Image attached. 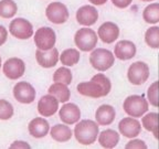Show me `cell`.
<instances>
[{"instance_id": "7a4b0ae2", "label": "cell", "mask_w": 159, "mask_h": 149, "mask_svg": "<svg viewBox=\"0 0 159 149\" xmlns=\"http://www.w3.org/2000/svg\"><path fill=\"white\" fill-rule=\"evenodd\" d=\"M89 63L98 72H105L114 65L115 55L109 50L104 47H97L91 51Z\"/></svg>"}, {"instance_id": "f1b7e54d", "label": "cell", "mask_w": 159, "mask_h": 149, "mask_svg": "<svg viewBox=\"0 0 159 149\" xmlns=\"http://www.w3.org/2000/svg\"><path fill=\"white\" fill-rule=\"evenodd\" d=\"M145 42L152 49H159V27L149 28L145 33Z\"/></svg>"}, {"instance_id": "9a60e30c", "label": "cell", "mask_w": 159, "mask_h": 149, "mask_svg": "<svg viewBox=\"0 0 159 149\" xmlns=\"http://www.w3.org/2000/svg\"><path fill=\"white\" fill-rule=\"evenodd\" d=\"M119 133L126 138H135L142 132V124L135 117H125L118 124Z\"/></svg>"}, {"instance_id": "5bb4252c", "label": "cell", "mask_w": 159, "mask_h": 149, "mask_svg": "<svg viewBox=\"0 0 159 149\" xmlns=\"http://www.w3.org/2000/svg\"><path fill=\"white\" fill-rule=\"evenodd\" d=\"M75 17L79 25L83 27H91L98 20V11L94 6L85 5L77 9Z\"/></svg>"}, {"instance_id": "8d00e7d4", "label": "cell", "mask_w": 159, "mask_h": 149, "mask_svg": "<svg viewBox=\"0 0 159 149\" xmlns=\"http://www.w3.org/2000/svg\"><path fill=\"white\" fill-rule=\"evenodd\" d=\"M89 1L94 6H102L107 2V0H89Z\"/></svg>"}, {"instance_id": "ba28073f", "label": "cell", "mask_w": 159, "mask_h": 149, "mask_svg": "<svg viewBox=\"0 0 159 149\" xmlns=\"http://www.w3.org/2000/svg\"><path fill=\"white\" fill-rule=\"evenodd\" d=\"M1 70H2V73L7 79H11V81H17L25 75V63L20 57H9L6 60L5 63H2Z\"/></svg>"}, {"instance_id": "9c48e42d", "label": "cell", "mask_w": 159, "mask_h": 149, "mask_svg": "<svg viewBox=\"0 0 159 149\" xmlns=\"http://www.w3.org/2000/svg\"><path fill=\"white\" fill-rule=\"evenodd\" d=\"M12 94L17 102L25 105L32 104L37 96V92L33 85L25 81H20L13 86Z\"/></svg>"}, {"instance_id": "d4e9b609", "label": "cell", "mask_w": 159, "mask_h": 149, "mask_svg": "<svg viewBox=\"0 0 159 149\" xmlns=\"http://www.w3.org/2000/svg\"><path fill=\"white\" fill-rule=\"evenodd\" d=\"M81 59V53L77 49H65L64 51H62V53L60 54L59 61L62 63V65L64 66H74L75 64L80 62Z\"/></svg>"}, {"instance_id": "836d02e7", "label": "cell", "mask_w": 159, "mask_h": 149, "mask_svg": "<svg viewBox=\"0 0 159 149\" xmlns=\"http://www.w3.org/2000/svg\"><path fill=\"white\" fill-rule=\"evenodd\" d=\"M10 148L11 149H30L31 146L28 144L25 140H15L13 142H11L10 145Z\"/></svg>"}, {"instance_id": "8992f818", "label": "cell", "mask_w": 159, "mask_h": 149, "mask_svg": "<svg viewBox=\"0 0 159 149\" xmlns=\"http://www.w3.org/2000/svg\"><path fill=\"white\" fill-rule=\"evenodd\" d=\"M45 17L53 25H63L69 20L70 12L64 3L53 1L48 5L45 9Z\"/></svg>"}, {"instance_id": "5b68a950", "label": "cell", "mask_w": 159, "mask_h": 149, "mask_svg": "<svg viewBox=\"0 0 159 149\" xmlns=\"http://www.w3.org/2000/svg\"><path fill=\"white\" fill-rule=\"evenodd\" d=\"M9 33L18 40H28L33 37L34 30L32 23L25 18H16L9 25Z\"/></svg>"}, {"instance_id": "30bf717a", "label": "cell", "mask_w": 159, "mask_h": 149, "mask_svg": "<svg viewBox=\"0 0 159 149\" xmlns=\"http://www.w3.org/2000/svg\"><path fill=\"white\" fill-rule=\"evenodd\" d=\"M149 66L147 63L137 61L130 64L127 71V79L133 85H142L149 77Z\"/></svg>"}, {"instance_id": "6da1fadb", "label": "cell", "mask_w": 159, "mask_h": 149, "mask_svg": "<svg viewBox=\"0 0 159 149\" xmlns=\"http://www.w3.org/2000/svg\"><path fill=\"white\" fill-rule=\"evenodd\" d=\"M98 134V124L92 119L79 120L75 125L74 130H73V135H74L77 142L84 145V146H89V145H92L93 142H96Z\"/></svg>"}, {"instance_id": "f546056e", "label": "cell", "mask_w": 159, "mask_h": 149, "mask_svg": "<svg viewBox=\"0 0 159 149\" xmlns=\"http://www.w3.org/2000/svg\"><path fill=\"white\" fill-rule=\"evenodd\" d=\"M15 114L13 105L7 99L0 98V120L11 119Z\"/></svg>"}, {"instance_id": "e575fe53", "label": "cell", "mask_w": 159, "mask_h": 149, "mask_svg": "<svg viewBox=\"0 0 159 149\" xmlns=\"http://www.w3.org/2000/svg\"><path fill=\"white\" fill-rule=\"evenodd\" d=\"M112 3L118 9H125L132 5L133 0H111Z\"/></svg>"}, {"instance_id": "7c38bea8", "label": "cell", "mask_w": 159, "mask_h": 149, "mask_svg": "<svg viewBox=\"0 0 159 149\" xmlns=\"http://www.w3.org/2000/svg\"><path fill=\"white\" fill-rule=\"evenodd\" d=\"M59 118L66 125H74L81 118V109L74 103H63L59 108Z\"/></svg>"}, {"instance_id": "52a82bcc", "label": "cell", "mask_w": 159, "mask_h": 149, "mask_svg": "<svg viewBox=\"0 0 159 149\" xmlns=\"http://www.w3.org/2000/svg\"><path fill=\"white\" fill-rule=\"evenodd\" d=\"M33 41H34L37 49H52L57 43V33L52 28L41 27L33 33Z\"/></svg>"}, {"instance_id": "44dd1931", "label": "cell", "mask_w": 159, "mask_h": 149, "mask_svg": "<svg viewBox=\"0 0 159 149\" xmlns=\"http://www.w3.org/2000/svg\"><path fill=\"white\" fill-rule=\"evenodd\" d=\"M50 136L57 142H66L73 136V130L66 124H55L50 128Z\"/></svg>"}, {"instance_id": "ab89813d", "label": "cell", "mask_w": 159, "mask_h": 149, "mask_svg": "<svg viewBox=\"0 0 159 149\" xmlns=\"http://www.w3.org/2000/svg\"><path fill=\"white\" fill-rule=\"evenodd\" d=\"M158 139H159V138H158Z\"/></svg>"}, {"instance_id": "83f0119b", "label": "cell", "mask_w": 159, "mask_h": 149, "mask_svg": "<svg viewBox=\"0 0 159 149\" xmlns=\"http://www.w3.org/2000/svg\"><path fill=\"white\" fill-rule=\"evenodd\" d=\"M73 75L71 70L67 66H61L53 74V82L62 83L65 85H70L72 83Z\"/></svg>"}, {"instance_id": "484cf974", "label": "cell", "mask_w": 159, "mask_h": 149, "mask_svg": "<svg viewBox=\"0 0 159 149\" xmlns=\"http://www.w3.org/2000/svg\"><path fill=\"white\" fill-rule=\"evenodd\" d=\"M18 12V5L13 0H0V18L12 19Z\"/></svg>"}, {"instance_id": "8fae6325", "label": "cell", "mask_w": 159, "mask_h": 149, "mask_svg": "<svg viewBox=\"0 0 159 149\" xmlns=\"http://www.w3.org/2000/svg\"><path fill=\"white\" fill-rule=\"evenodd\" d=\"M60 53L57 47H52L49 50H40L35 51V60L37 63L43 69H51L55 66L59 62Z\"/></svg>"}, {"instance_id": "603a6c76", "label": "cell", "mask_w": 159, "mask_h": 149, "mask_svg": "<svg viewBox=\"0 0 159 149\" xmlns=\"http://www.w3.org/2000/svg\"><path fill=\"white\" fill-rule=\"evenodd\" d=\"M48 93L53 95L60 103L69 102L70 97H71V91L69 89L67 85L62 84V83L53 82L52 85H50Z\"/></svg>"}, {"instance_id": "ac0fdd59", "label": "cell", "mask_w": 159, "mask_h": 149, "mask_svg": "<svg viewBox=\"0 0 159 149\" xmlns=\"http://www.w3.org/2000/svg\"><path fill=\"white\" fill-rule=\"evenodd\" d=\"M50 124L45 117L39 116L35 118L31 119L28 125V132L33 138H43L45 137L50 132Z\"/></svg>"}, {"instance_id": "cb8c5ba5", "label": "cell", "mask_w": 159, "mask_h": 149, "mask_svg": "<svg viewBox=\"0 0 159 149\" xmlns=\"http://www.w3.org/2000/svg\"><path fill=\"white\" fill-rule=\"evenodd\" d=\"M142 125L146 130L152 133L155 138H159V114L158 113H148L142 118Z\"/></svg>"}, {"instance_id": "4dcf8cb0", "label": "cell", "mask_w": 159, "mask_h": 149, "mask_svg": "<svg viewBox=\"0 0 159 149\" xmlns=\"http://www.w3.org/2000/svg\"><path fill=\"white\" fill-rule=\"evenodd\" d=\"M147 98H148V103L152 105L154 107L159 106V82L152 83L147 89Z\"/></svg>"}, {"instance_id": "4fadbf2b", "label": "cell", "mask_w": 159, "mask_h": 149, "mask_svg": "<svg viewBox=\"0 0 159 149\" xmlns=\"http://www.w3.org/2000/svg\"><path fill=\"white\" fill-rule=\"evenodd\" d=\"M38 113L42 117H51L59 111L60 102L53 95L49 94L43 95L38 102Z\"/></svg>"}, {"instance_id": "2e32d148", "label": "cell", "mask_w": 159, "mask_h": 149, "mask_svg": "<svg viewBox=\"0 0 159 149\" xmlns=\"http://www.w3.org/2000/svg\"><path fill=\"white\" fill-rule=\"evenodd\" d=\"M76 89L77 93L81 94L82 96L91 97V98H99V97L106 96L101 84L93 79H91V81H87V82L79 83Z\"/></svg>"}, {"instance_id": "d6a6232c", "label": "cell", "mask_w": 159, "mask_h": 149, "mask_svg": "<svg viewBox=\"0 0 159 149\" xmlns=\"http://www.w3.org/2000/svg\"><path fill=\"white\" fill-rule=\"evenodd\" d=\"M125 148L127 149H146L147 145L144 140L142 139H134L132 138V140H129L126 145H125Z\"/></svg>"}, {"instance_id": "d590c367", "label": "cell", "mask_w": 159, "mask_h": 149, "mask_svg": "<svg viewBox=\"0 0 159 149\" xmlns=\"http://www.w3.org/2000/svg\"><path fill=\"white\" fill-rule=\"evenodd\" d=\"M8 30L2 25H0V47H2L8 40Z\"/></svg>"}, {"instance_id": "3957f363", "label": "cell", "mask_w": 159, "mask_h": 149, "mask_svg": "<svg viewBox=\"0 0 159 149\" xmlns=\"http://www.w3.org/2000/svg\"><path fill=\"white\" fill-rule=\"evenodd\" d=\"M98 37L94 30L87 28H81L75 32L74 43L76 47L82 52H91L97 45Z\"/></svg>"}, {"instance_id": "7402d4cb", "label": "cell", "mask_w": 159, "mask_h": 149, "mask_svg": "<svg viewBox=\"0 0 159 149\" xmlns=\"http://www.w3.org/2000/svg\"><path fill=\"white\" fill-rule=\"evenodd\" d=\"M98 144L106 149H112L119 142V134L114 129H105L98 134Z\"/></svg>"}, {"instance_id": "f35d334b", "label": "cell", "mask_w": 159, "mask_h": 149, "mask_svg": "<svg viewBox=\"0 0 159 149\" xmlns=\"http://www.w3.org/2000/svg\"><path fill=\"white\" fill-rule=\"evenodd\" d=\"M144 2H150V1H155V0H142Z\"/></svg>"}, {"instance_id": "1f68e13d", "label": "cell", "mask_w": 159, "mask_h": 149, "mask_svg": "<svg viewBox=\"0 0 159 149\" xmlns=\"http://www.w3.org/2000/svg\"><path fill=\"white\" fill-rule=\"evenodd\" d=\"M92 79H95L96 82H98L99 84H101V86L103 87L105 94H106V96H107V95L109 94V92H111V89H112V83H111L108 77H107L106 75L103 74V73H97V74H95Z\"/></svg>"}, {"instance_id": "ffe728a7", "label": "cell", "mask_w": 159, "mask_h": 149, "mask_svg": "<svg viewBox=\"0 0 159 149\" xmlns=\"http://www.w3.org/2000/svg\"><path fill=\"white\" fill-rule=\"evenodd\" d=\"M116 111L112 105L103 104L95 112V122L98 126H108L115 120Z\"/></svg>"}, {"instance_id": "277c9868", "label": "cell", "mask_w": 159, "mask_h": 149, "mask_svg": "<svg viewBox=\"0 0 159 149\" xmlns=\"http://www.w3.org/2000/svg\"><path fill=\"white\" fill-rule=\"evenodd\" d=\"M148 101L143 95H130L125 98L123 108L128 116L139 118L148 111Z\"/></svg>"}, {"instance_id": "e0dca14e", "label": "cell", "mask_w": 159, "mask_h": 149, "mask_svg": "<svg viewBox=\"0 0 159 149\" xmlns=\"http://www.w3.org/2000/svg\"><path fill=\"white\" fill-rule=\"evenodd\" d=\"M97 37L106 44L114 43L119 37V28L115 22L106 21L97 30Z\"/></svg>"}, {"instance_id": "d6986e66", "label": "cell", "mask_w": 159, "mask_h": 149, "mask_svg": "<svg viewBox=\"0 0 159 149\" xmlns=\"http://www.w3.org/2000/svg\"><path fill=\"white\" fill-rule=\"evenodd\" d=\"M137 47L134 42L129 40H122L115 44L114 47V55L116 59L120 61H127L130 60L136 55Z\"/></svg>"}, {"instance_id": "4316f807", "label": "cell", "mask_w": 159, "mask_h": 149, "mask_svg": "<svg viewBox=\"0 0 159 149\" xmlns=\"http://www.w3.org/2000/svg\"><path fill=\"white\" fill-rule=\"evenodd\" d=\"M143 19L150 25L159 22V3L154 2L147 6L143 11Z\"/></svg>"}, {"instance_id": "74e56055", "label": "cell", "mask_w": 159, "mask_h": 149, "mask_svg": "<svg viewBox=\"0 0 159 149\" xmlns=\"http://www.w3.org/2000/svg\"><path fill=\"white\" fill-rule=\"evenodd\" d=\"M2 67V60H1V56H0V70Z\"/></svg>"}]
</instances>
